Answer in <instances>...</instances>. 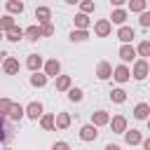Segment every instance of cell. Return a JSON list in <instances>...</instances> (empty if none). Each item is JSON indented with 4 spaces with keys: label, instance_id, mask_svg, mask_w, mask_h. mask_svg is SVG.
<instances>
[{
    "label": "cell",
    "instance_id": "5",
    "mask_svg": "<svg viewBox=\"0 0 150 150\" xmlns=\"http://www.w3.org/2000/svg\"><path fill=\"white\" fill-rule=\"evenodd\" d=\"M96 129H98L96 124H84V127L80 129V138H82V141H87V143H89V141H96V136H98V131H96Z\"/></svg>",
    "mask_w": 150,
    "mask_h": 150
},
{
    "label": "cell",
    "instance_id": "21",
    "mask_svg": "<svg viewBox=\"0 0 150 150\" xmlns=\"http://www.w3.org/2000/svg\"><path fill=\"white\" fill-rule=\"evenodd\" d=\"M23 35H26V30H23V28H19V26H14L12 30H7V33H5V38H7L9 42H19Z\"/></svg>",
    "mask_w": 150,
    "mask_h": 150
},
{
    "label": "cell",
    "instance_id": "42",
    "mask_svg": "<svg viewBox=\"0 0 150 150\" xmlns=\"http://www.w3.org/2000/svg\"><path fill=\"white\" fill-rule=\"evenodd\" d=\"M5 59H7V54H5L2 49H0V63H5Z\"/></svg>",
    "mask_w": 150,
    "mask_h": 150
},
{
    "label": "cell",
    "instance_id": "36",
    "mask_svg": "<svg viewBox=\"0 0 150 150\" xmlns=\"http://www.w3.org/2000/svg\"><path fill=\"white\" fill-rule=\"evenodd\" d=\"M40 28H42V38H49V35H54V23H52V21H49V23H42Z\"/></svg>",
    "mask_w": 150,
    "mask_h": 150
},
{
    "label": "cell",
    "instance_id": "6",
    "mask_svg": "<svg viewBox=\"0 0 150 150\" xmlns=\"http://www.w3.org/2000/svg\"><path fill=\"white\" fill-rule=\"evenodd\" d=\"M26 66H28V70H33V73H40V68L45 66V59H42L40 54H30V56L26 59Z\"/></svg>",
    "mask_w": 150,
    "mask_h": 150
},
{
    "label": "cell",
    "instance_id": "33",
    "mask_svg": "<svg viewBox=\"0 0 150 150\" xmlns=\"http://www.w3.org/2000/svg\"><path fill=\"white\" fill-rule=\"evenodd\" d=\"M94 7H96V5H94L91 0H82V2H80V12H82V14H91Z\"/></svg>",
    "mask_w": 150,
    "mask_h": 150
},
{
    "label": "cell",
    "instance_id": "26",
    "mask_svg": "<svg viewBox=\"0 0 150 150\" xmlns=\"http://www.w3.org/2000/svg\"><path fill=\"white\" fill-rule=\"evenodd\" d=\"M70 89V75H59L56 77V91H68Z\"/></svg>",
    "mask_w": 150,
    "mask_h": 150
},
{
    "label": "cell",
    "instance_id": "39",
    "mask_svg": "<svg viewBox=\"0 0 150 150\" xmlns=\"http://www.w3.org/2000/svg\"><path fill=\"white\" fill-rule=\"evenodd\" d=\"M103 150H122V148H120V145H115V143H108Z\"/></svg>",
    "mask_w": 150,
    "mask_h": 150
},
{
    "label": "cell",
    "instance_id": "24",
    "mask_svg": "<svg viewBox=\"0 0 150 150\" xmlns=\"http://www.w3.org/2000/svg\"><path fill=\"white\" fill-rule=\"evenodd\" d=\"M14 26H16V21H14V16H12V14H5V16L0 19V30H2V33L12 30Z\"/></svg>",
    "mask_w": 150,
    "mask_h": 150
},
{
    "label": "cell",
    "instance_id": "38",
    "mask_svg": "<svg viewBox=\"0 0 150 150\" xmlns=\"http://www.w3.org/2000/svg\"><path fill=\"white\" fill-rule=\"evenodd\" d=\"M52 150H70V145H68L66 141H56V143L52 145Z\"/></svg>",
    "mask_w": 150,
    "mask_h": 150
},
{
    "label": "cell",
    "instance_id": "13",
    "mask_svg": "<svg viewBox=\"0 0 150 150\" xmlns=\"http://www.w3.org/2000/svg\"><path fill=\"white\" fill-rule=\"evenodd\" d=\"M19 68H21V66H19V59H14V56H7L5 63H2V70H5L7 75H16Z\"/></svg>",
    "mask_w": 150,
    "mask_h": 150
},
{
    "label": "cell",
    "instance_id": "44",
    "mask_svg": "<svg viewBox=\"0 0 150 150\" xmlns=\"http://www.w3.org/2000/svg\"><path fill=\"white\" fill-rule=\"evenodd\" d=\"M148 131H150V117H148Z\"/></svg>",
    "mask_w": 150,
    "mask_h": 150
},
{
    "label": "cell",
    "instance_id": "2",
    "mask_svg": "<svg viewBox=\"0 0 150 150\" xmlns=\"http://www.w3.org/2000/svg\"><path fill=\"white\" fill-rule=\"evenodd\" d=\"M94 33H96L98 38H108V35L112 33V23H110V19H101V21H96V23H94Z\"/></svg>",
    "mask_w": 150,
    "mask_h": 150
},
{
    "label": "cell",
    "instance_id": "19",
    "mask_svg": "<svg viewBox=\"0 0 150 150\" xmlns=\"http://www.w3.org/2000/svg\"><path fill=\"white\" fill-rule=\"evenodd\" d=\"M134 117H136V120H148V117H150V105H148V103H138V105L134 108Z\"/></svg>",
    "mask_w": 150,
    "mask_h": 150
},
{
    "label": "cell",
    "instance_id": "8",
    "mask_svg": "<svg viewBox=\"0 0 150 150\" xmlns=\"http://www.w3.org/2000/svg\"><path fill=\"white\" fill-rule=\"evenodd\" d=\"M112 70H115V68H112L108 61H101V63L96 66V77H98V80H108V77H112Z\"/></svg>",
    "mask_w": 150,
    "mask_h": 150
},
{
    "label": "cell",
    "instance_id": "18",
    "mask_svg": "<svg viewBox=\"0 0 150 150\" xmlns=\"http://www.w3.org/2000/svg\"><path fill=\"white\" fill-rule=\"evenodd\" d=\"M127 9H112V14H110V23H117V26H124V21H127Z\"/></svg>",
    "mask_w": 150,
    "mask_h": 150
},
{
    "label": "cell",
    "instance_id": "34",
    "mask_svg": "<svg viewBox=\"0 0 150 150\" xmlns=\"http://www.w3.org/2000/svg\"><path fill=\"white\" fill-rule=\"evenodd\" d=\"M12 110V101L9 98H0V115H9Z\"/></svg>",
    "mask_w": 150,
    "mask_h": 150
},
{
    "label": "cell",
    "instance_id": "4",
    "mask_svg": "<svg viewBox=\"0 0 150 150\" xmlns=\"http://www.w3.org/2000/svg\"><path fill=\"white\" fill-rule=\"evenodd\" d=\"M110 129H112V134H124L127 131V117L124 115H115L110 120Z\"/></svg>",
    "mask_w": 150,
    "mask_h": 150
},
{
    "label": "cell",
    "instance_id": "27",
    "mask_svg": "<svg viewBox=\"0 0 150 150\" xmlns=\"http://www.w3.org/2000/svg\"><path fill=\"white\" fill-rule=\"evenodd\" d=\"M30 84L38 87V89L45 87V84H47V75H45V73H33V75H30Z\"/></svg>",
    "mask_w": 150,
    "mask_h": 150
},
{
    "label": "cell",
    "instance_id": "32",
    "mask_svg": "<svg viewBox=\"0 0 150 150\" xmlns=\"http://www.w3.org/2000/svg\"><path fill=\"white\" fill-rule=\"evenodd\" d=\"M136 52H138V56H143V59L150 56V40H143V42L136 47Z\"/></svg>",
    "mask_w": 150,
    "mask_h": 150
},
{
    "label": "cell",
    "instance_id": "1",
    "mask_svg": "<svg viewBox=\"0 0 150 150\" xmlns=\"http://www.w3.org/2000/svg\"><path fill=\"white\" fill-rule=\"evenodd\" d=\"M131 75H134L136 80H145V77L150 75V63H148L145 59H138V61L134 63V70H131Z\"/></svg>",
    "mask_w": 150,
    "mask_h": 150
},
{
    "label": "cell",
    "instance_id": "9",
    "mask_svg": "<svg viewBox=\"0 0 150 150\" xmlns=\"http://www.w3.org/2000/svg\"><path fill=\"white\" fill-rule=\"evenodd\" d=\"M129 77H131V70H129L124 63H122V66H117V68L112 70V80H115V82H120V84H122V82H127Z\"/></svg>",
    "mask_w": 150,
    "mask_h": 150
},
{
    "label": "cell",
    "instance_id": "23",
    "mask_svg": "<svg viewBox=\"0 0 150 150\" xmlns=\"http://www.w3.org/2000/svg\"><path fill=\"white\" fill-rule=\"evenodd\" d=\"M70 115L68 112H56V129H68L70 127Z\"/></svg>",
    "mask_w": 150,
    "mask_h": 150
},
{
    "label": "cell",
    "instance_id": "35",
    "mask_svg": "<svg viewBox=\"0 0 150 150\" xmlns=\"http://www.w3.org/2000/svg\"><path fill=\"white\" fill-rule=\"evenodd\" d=\"M7 138H9V134L5 129V115H0V143H5Z\"/></svg>",
    "mask_w": 150,
    "mask_h": 150
},
{
    "label": "cell",
    "instance_id": "20",
    "mask_svg": "<svg viewBox=\"0 0 150 150\" xmlns=\"http://www.w3.org/2000/svg\"><path fill=\"white\" fill-rule=\"evenodd\" d=\"M89 23H91V21H89V14H82V12L75 14V28H77V30H87Z\"/></svg>",
    "mask_w": 150,
    "mask_h": 150
},
{
    "label": "cell",
    "instance_id": "15",
    "mask_svg": "<svg viewBox=\"0 0 150 150\" xmlns=\"http://www.w3.org/2000/svg\"><path fill=\"white\" fill-rule=\"evenodd\" d=\"M91 124H96V127L110 124V115L105 110H96V112H91Z\"/></svg>",
    "mask_w": 150,
    "mask_h": 150
},
{
    "label": "cell",
    "instance_id": "3",
    "mask_svg": "<svg viewBox=\"0 0 150 150\" xmlns=\"http://www.w3.org/2000/svg\"><path fill=\"white\" fill-rule=\"evenodd\" d=\"M134 38H136V35H134V28H131V26H120V30H117V40H120L122 45H131Z\"/></svg>",
    "mask_w": 150,
    "mask_h": 150
},
{
    "label": "cell",
    "instance_id": "28",
    "mask_svg": "<svg viewBox=\"0 0 150 150\" xmlns=\"http://www.w3.org/2000/svg\"><path fill=\"white\" fill-rule=\"evenodd\" d=\"M110 101L112 103H124L127 101V91L124 89H112L110 91Z\"/></svg>",
    "mask_w": 150,
    "mask_h": 150
},
{
    "label": "cell",
    "instance_id": "47",
    "mask_svg": "<svg viewBox=\"0 0 150 150\" xmlns=\"http://www.w3.org/2000/svg\"><path fill=\"white\" fill-rule=\"evenodd\" d=\"M148 2H150V0H148Z\"/></svg>",
    "mask_w": 150,
    "mask_h": 150
},
{
    "label": "cell",
    "instance_id": "41",
    "mask_svg": "<svg viewBox=\"0 0 150 150\" xmlns=\"http://www.w3.org/2000/svg\"><path fill=\"white\" fill-rule=\"evenodd\" d=\"M110 2H112V5H115V7H120V5H124V2H127V0H110Z\"/></svg>",
    "mask_w": 150,
    "mask_h": 150
},
{
    "label": "cell",
    "instance_id": "37",
    "mask_svg": "<svg viewBox=\"0 0 150 150\" xmlns=\"http://www.w3.org/2000/svg\"><path fill=\"white\" fill-rule=\"evenodd\" d=\"M138 23H141L143 28H148V26H150V12H141V19H138Z\"/></svg>",
    "mask_w": 150,
    "mask_h": 150
},
{
    "label": "cell",
    "instance_id": "29",
    "mask_svg": "<svg viewBox=\"0 0 150 150\" xmlns=\"http://www.w3.org/2000/svg\"><path fill=\"white\" fill-rule=\"evenodd\" d=\"M145 5H148V0H129V9L131 12H145Z\"/></svg>",
    "mask_w": 150,
    "mask_h": 150
},
{
    "label": "cell",
    "instance_id": "46",
    "mask_svg": "<svg viewBox=\"0 0 150 150\" xmlns=\"http://www.w3.org/2000/svg\"><path fill=\"white\" fill-rule=\"evenodd\" d=\"M5 150H12V148H5Z\"/></svg>",
    "mask_w": 150,
    "mask_h": 150
},
{
    "label": "cell",
    "instance_id": "17",
    "mask_svg": "<svg viewBox=\"0 0 150 150\" xmlns=\"http://www.w3.org/2000/svg\"><path fill=\"white\" fill-rule=\"evenodd\" d=\"M40 127L45 129V131H52V129H56V115H42L40 117Z\"/></svg>",
    "mask_w": 150,
    "mask_h": 150
},
{
    "label": "cell",
    "instance_id": "16",
    "mask_svg": "<svg viewBox=\"0 0 150 150\" xmlns=\"http://www.w3.org/2000/svg\"><path fill=\"white\" fill-rule=\"evenodd\" d=\"M23 115H26V108H23L21 103H12V110H9V115H7V117H9L12 122H19Z\"/></svg>",
    "mask_w": 150,
    "mask_h": 150
},
{
    "label": "cell",
    "instance_id": "45",
    "mask_svg": "<svg viewBox=\"0 0 150 150\" xmlns=\"http://www.w3.org/2000/svg\"><path fill=\"white\" fill-rule=\"evenodd\" d=\"M2 38H5V35H2V30H0V40H2Z\"/></svg>",
    "mask_w": 150,
    "mask_h": 150
},
{
    "label": "cell",
    "instance_id": "11",
    "mask_svg": "<svg viewBox=\"0 0 150 150\" xmlns=\"http://www.w3.org/2000/svg\"><path fill=\"white\" fill-rule=\"evenodd\" d=\"M35 19H38L40 26H42V23H49V21H52V9L45 7V5H40V7L35 9Z\"/></svg>",
    "mask_w": 150,
    "mask_h": 150
},
{
    "label": "cell",
    "instance_id": "7",
    "mask_svg": "<svg viewBox=\"0 0 150 150\" xmlns=\"http://www.w3.org/2000/svg\"><path fill=\"white\" fill-rule=\"evenodd\" d=\"M59 73H61V63H59L56 59L45 61V75H47V77H59Z\"/></svg>",
    "mask_w": 150,
    "mask_h": 150
},
{
    "label": "cell",
    "instance_id": "14",
    "mask_svg": "<svg viewBox=\"0 0 150 150\" xmlns=\"http://www.w3.org/2000/svg\"><path fill=\"white\" fill-rule=\"evenodd\" d=\"M124 141H127V145H138V143H143V134L138 131V129H127L124 131Z\"/></svg>",
    "mask_w": 150,
    "mask_h": 150
},
{
    "label": "cell",
    "instance_id": "22",
    "mask_svg": "<svg viewBox=\"0 0 150 150\" xmlns=\"http://www.w3.org/2000/svg\"><path fill=\"white\" fill-rule=\"evenodd\" d=\"M26 38H28V40H33V42H35V40H40V38H42V28H40V23L28 26V28H26Z\"/></svg>",
    "mask_w": 150,
    "mask_h": 150
},
{
    "label": "cell",
    "instance_id": "12",
    "mask_svg": "<svg viewBox=\"0 0 150 150\" xmlns=\"http://www.w3.org/2000/svg\"><path fill=\"white\" fill-rule=\"evenodd\" d=\"M136 54H138V52H136V47H131V45H122V47H120V59H122L124 63L134 61Z\"/></svg>",
    "mask_w": 150,
    "mask_h": 150
},
{
    "label": "cell",
    "instance_id": "43",
    "mask_svg": "<svg viewBox=\"0 0 150 150\" xmlns=\"http://www.w3.org/2000/svg\"><path fill=\"white\" fill-rule=\"evenodd\" d=\"M68 5H77V2H82V0H66Z\"/></svg>",
    "mask_w": 150,
    "mask_h": 150
},
{
    "label": "cell",
    "instance_id": "25",
    "mask_svg": "<svg viewBox=\"0 0 150 150\" xmlns=\"http://www.w3.org/2000/svg\"><path fill=\"white\" fill-rule=\"evenodd\" d=\"M5 7H7L9 14H21V12H23V2H21V0H7Z\"/></svg>",
    "mask_w": 150,
    "mask_h": 150
},
{
    "label": "cell",
    "instance_id": "40",
    "mask_svg": "<svg viewBox=\"0 0 150 150\" xmlns=\"http://www.w3.org/2000/svg\"><path fill=\"white\" fill-rule=\"evenodd\" d=\"M141 145H143V150H150V136H148V138H143V143H141Z\"/></svg>",
    "mask_w": 150,
    "mask_h": 150
},
{
    "label": "cell",
    "instance_id": "31",
    "mask_svg": "<svg viewBox=\"0 0 150 150\" xmlns=\"http://www.w3.org/2000/svg\"><path fill=\"white\" fill-rule=\"evenodd\" d=\"M87 38H89V33H87V30H77V28H75V30L70 33V40H73V42H84Z\"/></svg>",
    "mask_w": 150,
    "mask_h": 150
},
{
    "label": "cell",
    "instance_id": "10",
    "mask_svg": "<svg viewBox=\"0 0 150 150\" xmlns=\"http://www.w3.org/2000/svg\"><path fill=\"white\" fill-rule=\"evenodd\" d=\"M26 115L30 117V120H40L45 112H42V103L40 101H33V103H28L26 105Z\"/></svg>",
    "mask_w": 150,
    "mask_h": 150
},
{
    "label": "cell",
    "instance_id": "30",
    "mask_svg": "<svg viewBox=\"0 0 150 150\" xmlns=\"http://www.w3.org/2000/svg\"><path fill=\"white\" fill-rule=\"evenodd\" d=\"M82 96H84V94H82V89H77V87H70V89H68V98H70L73 103H80V101H82Z\"/></svg>",
    "mask_w": 150,
    "mask_h": 150
}]
</instances>
